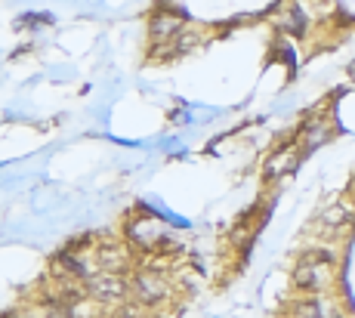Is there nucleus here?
<instances>
[{
    "mask_svg": "<svg viewBox=\"0 0 355 318\" xmlns=\"http://www.w3.org/2000/svg\"><path fill=\"white\" fill-rule=\"evenodd\" d=\"M331 275H334L331 256L322 254V250H315V254H309L297 269H293V284L303 290H318L331 281Z\"/></svg>",
    "mask_w": 355,
    "mask_h": 318,
    "instance_id": "nucleus-1",
    "label": "nucleus"
},
{
    "mask_svg": "<svg viewBox=\"0 0 355 318\" xmlns=\"http://www.w3.org/2000/svg\"><path fill=\"white\" fill-rule=\"evenodd\" d=\"M312 127H315V130H309V136H306V145H309V148H318L327 136H331V127H327L324 121H312Z\"/></svg>",
    "mask_w": 355,
    "mask_h": 318,
    "instance_id": "nucleus-7",
    "label": "nucleus"
},
{
    "mask_svg": "<svg viewBox=\"0 0 355 318\" xmlns=\"http://www.w3.org/2000/svg\"><path fill=\"white\" fill-rule=\"evenodd\" d=\"M300 318H322V309H318V303H303V306L297 309Z\"/></svg>",
    "mask_w": 355,
    "mask_h": 318,
    "instance_id": "nucleus-8",
    "label": "nucleus"
},
{
    "mask_svg": "<svg viewBox=\"0 0 355 318\" xmlns=\"http://www.w3.org/2000/svg\"><path fill=\"white\" fill-rule=\"evenodd\" d=\"M180 28H182V22L180 19H173V16H158L155 19V25H152L155 37H170V35H176Z\"/></svg>",
    "mask_w": 355,
    "mask_h": 318,
    "instance_id": "nucleus-6",
    "label": "nucleus"
},
{
    "mask_svg": "<svg viewBox=\"0 0 355 318\" xmlns=\"http://www.w3.org/2000/svg\"><path fill=\"white\" fill-rule=\"evenodd\" d=\"M297 164H300V154H297V148H282V152H278L275 158H269V161H266L263 173H266V179H278V177H282V173H291Z\"/></svg>",
    "mask_w": 355,
    "mask_h": 318,
    "instance_id": "nucleus-2",
    "label": "nucleus"
},
{
    "mask_svg": "<svg viewBox=\"0 0 355 318\" xmlns=\"http://www.w3.org/2000/svg\"><path fill=\"white\" fill-rule=\"evenodd\" d=\"M324 226H331V229H340V226H346V222H352L355 220V207L349 204V201H340L337 207H331V211H324Z\"/></svg>",
    "mask_w": 355,
    "mask_h": 318,
    "instance_id": "nucleus-3",
    "label": "nucleus"
},
{
    "mask_svg": "<svg viewBox=\"0 0 355 318\" xmlns=\"http://www.w3.org/2000/svg\"><path fill=\"white\" fill-rule=\"evenodd\" d=\"M118 318H136V312H130V309H127V312H121Z\"/></svg>",
    "mask_w": 355,
    "mask_h": 318,
    "instance_id": "nucleus-9",
    "label": "nucleus"
},
{
    "mask_svg": "<svg viewBox=\"0 0 355 318\" xmlns=\"http://www.w3.org/2000/svg\"><path fill=\"white\" fill-rule=\"evenodd\" d=\"M136 290H139V297L146 303H155V300H161V297H164V281L155 279V275H139Z\"/></svg>",
    "mask_w": 355,
    "mask_h": 318,
    "instance_id": "nucleus-4",
    "label": "nucleus"
},
{
    "mask_svg": "<svg viewBox=\"0 0 355 318\" xmlns=\"http://www.w3.org/2000/svg\"><path fill=\"white\" fill-rule=\"evenodd\" d=\"M352 195H355V179H352Z\"/></svg>",
    "mask_w": 355,
    "mask_h": 318,
    "instance_id": "nucleus-10",
    "label": "nucleus"
},
{
    "mask_svg": "<svg viewBox=\"0 0 355 318\" xmlns=\"http://www.w3.org/2000/svg\"><path fill=\"white\" fill-rule=\"evenodd\" d=\"M90 290L96 297H118L124 290V284L114 279V275H99V279H90Z\"/></svg>",
    "mask_w": 355,
    "mask_h": 318,
    "instance_id": "nucleus-5",
    "label": "nucleus"
}]
</instances>
